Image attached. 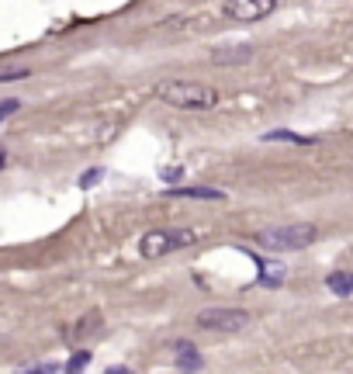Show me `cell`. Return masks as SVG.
Wrapping results in <instances>:
<instances>
[{
  "label": "cell",
  "mask_w": 353,
  "mask_h": 374,
  "mask_svg": "<svg viewBox=\"0 0 353 374\" xmlns=\"http://www.w3.org/2000/svg\"><path fill=\"white\" fill-rule=\"evenodd\" d=\"M156 97L177 111H212L218 105V90L197 80H166L156 87Z\"/></svg>",
  "instance_id": "1"
},
{
  "label": "cell",
  "mask_w": 353,
  "mask_h": 374,
  "mask_svg": "<svg viewBox=\"0 0 353 374\" xmlns=\"http://www.w3.org/2000/svg\"><path fill=\"white\" fill-rule=\"evenodd\" d=\"M315 240H319V225H312V222H288V225H271V229L256 233V246L260 250H277V253L305 250Z\"/></svg>",
  "instance_id": "2"
},
{
  "label": "cell",
  "mask_w": 353,
  "mask_h": 374,
  "mask_svg": "<svg viewBox=\"0 0 353 374\" xmlns=\"http://www.w3.org/2000/svg\"><path fill=\"white\" fill-rule=\"evenodd\" d=\"M197 240L190 229H153L139 240V257L146 260H160L166 253H177V250H188L190 242Z\"/></svg>",
  "instance_id": "3"
},
{
  "label": "cell",
  "mask_w": 353,
  "mask_h": 374,
  "mask_svg": "<svg viewBox=\"0 0 353 374\" xmlns=\"http://www.w3.org/2000/svg\"><path fill=\"white\" fill-rule=\"evenodd\" d=\"M194 322L201 329H208V333H243L246 326L253 322V316L246 309H222V305H215V309H201Z\"/></svg>",
  "instance_id": "4"
},
{
  "label": "cell",
  "mask_w": 353,
  "mask_h": 374,
  "mask_svg": "<svg viewBox=\"0 0 353 374\" xmlns=\"http://www.w3.org/2000/svg\"><path fill=\"white\" fill-rule=\"evenodd\" d=\"M277 11V0H225L222 4V14L229 18V21H264L267 14Z\"/></svg>",
  "instance_id": "5"
},
{
  "label": "cell",
  "mask_w": 353,
  "mask_h": 374,
  "mask_svg": "<svg viewBox=\"0 0 353 374\" xmlns=\"http://www.w3.org/2000/svg\"><path fill=\"white\" fill-rule=\"evenodd\" d=\"M173 350H177V353H173V357H177V368H180V371H201V368H205V357H201V353H197V347H194V343H188V340H177V343H173Z\"/></svg>",
  "instance_id": "6"
},
{
  "label": "cell",
  "mask_w": 353,
  "mask_h": 374,
  "mask_svg": "<svg viewBox=\"0 0 353 374\" xmlns=\"http://www.w3.org/2000/svg\"><path fill=\"white\" fill-rule=\"evenodd\" d=\"M170 198H197V201H225L218 187H170Z\"/></svg>",
  "instance_id": "7"
},
{
  "label": "cell",
  "mask_w": 353,
  "mask_h": 374,
  "mask_svg": "<svg viewBox=\"0 0 353 374\" xmlns=\"http://www.w3.org/2000/svg\"><path fill=\"white\" fill-rule=\"evenodd\" d=\"M212 59H215V63H222V66H232V63H249V59H253V46H229V49H218V53H212Z\"/></svg>",
  "instance_id": "8"
},
{
  "label": "cell",
  "mask_w": 353,
  "mask_h": 374,
  "mask_svg": "<svg viewBox=\"0 0 353 374\" xmlns=\"http://www.w3.org/2000/svg\"><path fill=\"white\" fill-rule=\"evenodd\" d=\"M326 288L340 298H350L353 294V270H332L326 277Z\"/></svg>",
  "instance_id": "9"
},
{
  "label": "cell",
  "mask_w": 353,
  "mask_h": 374,
  "mask_svg": "<svg viewBox=\"0 0 353 374\" xmlns=\"http://www.w3.org/2000/svg\"><path fill=\"white\" fill-rule=\"evenodd\" d=\"M264 288H277L284 284V267L281 264H260V277H256Z\"/></svg>",
  "instance_id": "10"
},
{
  "label": "cell",
  "mask_w": 353,
  "mask_h": 374,
  "mask_svg": "<svg viewBox=\"0 0 353 374\" xmlns=\"http://www.w3.org/2000/svg\"><path fill=\"white\" fill-rule=\"evenodd\" d=\"M264 142H295V146H308L312 139L308 135H298V132H288V129H277V132H267Z\"/></svg>",
  "instance_id": "11"
},
{
  "label": "cell",
  "mask_w": 353,
  "mask_h": 374,
  "mask_svg": "<svg viewBox=\"0 0 353 374\" xmlns=\"http://www.w3.org/2000/svg\"><path fill=\"white\" fill-rule=\"evenodd\" d=\"M90 360H94V353L83 347V350H77L73 357H70V364H66V374H83L87 368H90Z\"/></svg>",
  "instance_id": "12"
},
{
  "label": "cell",
  "mask_w": 353,
  "mask_h": 374,
  "mask_svg": "<svg viewBox=\"0 0 353 374\" xmlns=\"http://www.w3.org/2000/svg\"><path fill=\"white\" fill-rule=\"evenodd\" d=\"M180 177H184V166H163V170H160V181H163V184H177Z\"/></svg>",
  "instance_id": "13"
},
{
  "label": "cell",
  "mask_w": 353,
  "mask_h": 374,
  "mask_svg": "<svg viewBox=\"0 0 353 374\" xmlns=\"http://www.w3.org/2000/svg\"><path fill=\"white\" fill-rule=\"evenodd\" d=\"M101 177H104V170H101V166H94V170H87V173H80V187L87 191V187H94V184H97Z\"/></svg>",
  "instance_id": "14"
},
{
  "label": "cell",
  "mask_w": 353,
  "mask_h": 374,
  "mask_svg": "<svg viewBox=\"0 0 353 374\" xmlns=\"http://www.w3.org/2000/svg\"><path fill=\"white\" fill-rule=\"evenodd\" d=\"M25 77H31L28 70H4V73H0V83H18V80H25Z\"/></svg>",
  "instance_id": "15"
},
{
  "label": "cell",
  "mask_w": 353,
  "mask_h": 374,
  "mask_svg": "<svg viewBox=\"0 0 353 374\" xmlns=\"http://www.w3.org/2000/svg\"><path fill=\"white\" fill-rule=\"evenodd\" d=\"M18 107H21V101H18V97H7V101H4V107H0V122H7V118H11Z\"/></svg>",
  "instance_id": "16"
},
{
  "label": "cell",
  "mask_w": 353,
  "mask_h": 374,
  "mask_svg": "<svg viewBox=\"0 0 353 374\" xmlns=\"http://www.w3.org/2000/svg\"><path fill=\"white\" fill-rule=\"evenodd\" d=\"M25 374H55L53 364H38V368H25Z\"/></svg>",
  "instance_id": "17"
},
{
  "label": "cell",
  "mask_w": 353,
  "mask_h": 374,
  "mask_svg": "<svg viewBox=\"0 0 353 374\" xmlns=\"http://www.w3.org/2000/svg\"><path fill=\"white\" fill-rule=\"evenodd\" d=\"M104 374H132V368H121V364H118V368H108Z\"/></svg>",
  "instance_id": "18"
}]
</instances>
